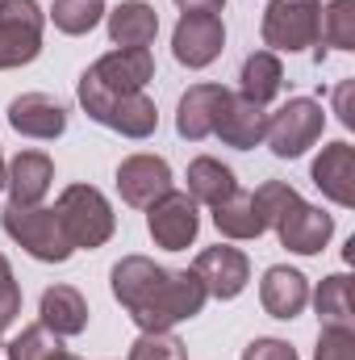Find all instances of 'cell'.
Masks as SVG:
<instances>
[{
    "label": "cell",
    "instance_id": "1",
    "mask_svg": "<svg viewBox=\"0 0 355 360\" xmlns=\"http://www.w3.org/2000/svg\"><path fill=\"white\" fill-rule=\"evenodd\" d=\"M113 297L138 323V331H172L205 310L209 293L192 269H163L151 256H121L109 272Z\"/></svg>",
    "mask_w": 355,
    "mask_h": 360
},
{
    "label": "cell",
    "instance_id": "2",
    "mask_svg": "<svg viewBox=\"0 0 355 360\" xmlns=\"http://www.w3.org/2000/svg\"><path fill=\"white\" fill-rule=\"evenodd\" d=\"M55 214L63 222V235L72 239V248L80 252H96L113 239L117 231V214L109 205V197L96 184H67L55 201Z\"/></svg>",
    "mask_w": 355,
    "mask_h": 360
},
{
    "label": "cell",
    "instance_id": "3",
    "mask_svg": "<svg viewBox=\"0 0 355 360\" xmlns=\"http://www.w3.org/2000/svg\"><path fill=\"white\" fill-rule=\"evenodd\" d=\"M0 226H4V235H8L25 256H34V260H42V264H67L72 252H76L72 239L63 235V222H59L55 210H42V205L17 210V205H8V210L0 214Z\"/></svg>",
    "mask_w": 355,
    "mask_h": 360
},
{
    "label": "cell",
    "instance_id": "4",
    "mask_svg": "<svg viewBox=\"0 0 355 360\" xmlns=\"http://www.w3.org/2000/svg\"><path fill=\"white\" fill-rule=\"evenodd\" d=\"M326 130V109L314 96H288L276 113H267L264 143L272 147L276 160H297L305 155Z\"/></svg>",
    "mask_w": 355,
    "mask_h": 360
},
{
    "label": "cell",
    "instance_id": "5",
    "mask_svg": "<svg viewBox=\"0 0 355 360\" xmlns=\"http://www.w3.org/2000/svg\"><path fill=\"white\" fill-rule=\"evenodd\" d=\"M84 113H88L96 126L105 130H117L121 139H151L159 130V109L147 92H126V96H100V92H88V89H76Z\"/></svg>",
    "mask_w": 355,
    "mask_h": 360
},
{
    "label": "cell",
    "instance_id": "6",
    "mask_svg": "<svg viewBox=\"0 0 355 360\" xmlns=\"http://www.w3.org/2000/svg\"><path fill=\"white\" fill-rule=\"evenodd\" d=\"M151 80H155V55H151V46H134V51L113 46L109 55H100L88 72L80 76L76 89L100 92V96H126V92H147Z\"/></svg>",
    "mask_w": 355,
    "mask_h": 360
},
{
    "label": "cell",
    "instance_id": "7",
    "mask_svg": "<svg viewBox=\"0 0 355 360\" xmlns=\"http://www.w3.org/2000/svg\"><path fill=\"white\" fill-rule=\"evenodd\" d=\"M46 13L38 0H0V72L25 68L42 55Z\"/></svg>",
    "mask_w": 355,
    "mask_h": 360
},
{
    "label": "cell",
    "instance_id": "8",
    "mask_svg": "<svg viewBox=\"0 0 355 360\" xmlns=\"http://www.w3.org/2000/svg\"><path fill=\"white\" fill-rule=\"evenodd\" d=\"M318 17H322V0H272L264 8V46L267 51H284L297 55L305 46L318 42Z\"/></svg>",
    "mask_w": 355,
    "mask_h": 360
},
{
    "label": "cell",
    "instance_id": "9",
    "mask_svg": "<svg viewBox=\"0 0 355 360\" xmlns=\"http://www.w3.org/2000/svg\"><path fill=\"white\" fill-rule=\"evenodd\" d=\"M147 231H151L155 248H163V252H184V248H192L196 235H201V205H196L188 193L168 188L159 201L147 205Z\"/></svg>",
    "mask_w": 355,
    "mask_h": 360
},
{
    "label": "cell",
    "instance_id": "10",
    "mask_svg": "<svg viewBox=\"0 0 355 360\" xmlns=\"http://www.w3.org/2000/svg\"><path fill=\"white\" fill-rule=\"evenodd\" d=\"M226 46V25L217 13H180L176 30H172V55L180 68H209Z\"/></svg>",
    "mask_w": 355,
    "mask_h": 360
},
{
    "label": "cell",
    "instance_id": "11",
    "mask_svg": "<svg viewBox=\"0 0 355 360\" xmlns=\"http://www.w3.org/2000/svg\"><path fill=\"white\" fill-rule=\"evenodd\" d=\"M192 272L201 276V285H205L209 297L234 302V297L247 289V281H251V260H247V252L217 243V248H205V252L192 260Z\"/></svg>",
    "mask_w": 355,
    "mask_h": 360
},
{
    "label": "cell",
    "instance_id": "12",
    "mask_svg": "<svg viewBox=\"0 0 355 360\" xmlns=\"http://www.w3.org/2000/svg\"><path fill=\"white\" fill-rule=\"evenodd\" d=\"M276 231V239H280V248H288V252H297V256H318L326 243H330V235H335V218L322 210V205H309V201H293L288 205V214L272 226Z\"/></svg>",
    "mask_w": 355,
    "mask_h": 360
},
{
    "label": "cell",
    "instance_id": "13",
    "mask_svg": "<svg viewBox=\"0 0 355 360\" xmlns=\"http://www.w3.org/2000/svg\"><path fill=\"white\" fill-rule=\"evenodd\" d=\"M168 188H172V168H168L163 155L138 151V155H126V160L117 164V193H121V201L134 205V210H147V205L159 201Z\"/></svg>",
    "mask_w": 355,
    "mask_h": 360
},
{
    "label": "cell",
    "instance_id": "14",
    "mask_svg": "<svg viewBox=\"0 0 355 360\" xmlns=\"http://www.w3.org/2000/svg\"><path fill=\"white\" fill-rule=\"evenodd\" d=\"M51 184H55V164L46 151H17L4 168V193H8V205L17 210L42 205Z\"/></svg>",
    "mask_w": 355,
    "mask_h": 360
},
{
    "label": "cell",
    "instance_id": "15",
    "mask_svg": "<svg viewBox=\"0 0 355 360\" xmlns=\"http://www.w3.org/2000/svg\"><path fill=\"white\" fill-rule=\"evenodd\" d=\"M8 126L25 139L51 143L67 130V109L46 92H21V96L8 101Z\"/></svg>",
    "mask_w": 355,
    "mask_h": 360
},
{
    "label": "cell",
    "instance_id": "16",
    "mask_svg": "<svg viewBox=\"0 0 355 360\" xmlns=\"http://www.w3.org/2000/svg\"><path fill=\"white\" fill-rule=\"evenodd\" d=\"M213 134L226 147H234V151H251V147L264 143V134H267V109L255 105V101H247L243 92H230L226 105H222V113H217Z\"/></svg>",
    "mask_w": 355,
    "mask_h": 360
},
{
    "label": "cell",
    "instance_id": "17",
    "mask_svg": "<svg viewBox=\"0 0 355 360\" xmlns=\"http://www.w3.org/2000/svg\"><path fill=\"white\" fill-rule=\"evenodd\" d=\"M309 180L318 184V193H322L326 201L351 210L355 205V147L343 143V139L330 143V147H322V155H318L314 168H309Z\"/></svg>",
    "mask_w": 355,
    "mask_h": 360
},
{
    "label": "cell",
    "instance_id": "18",
    "mask_svg": "<svg viewBox=\"0 0 355 360\" xmlns=\"http://www.w3.org/2000/svg\"><path fill=\"white\" fill-rule=\"evenodd\" d=\"M226 96H230V89H222V84H192L176 105V134L188 139V143L209 139L213 126H217V113H222Z\"/></svg>",
    "mask_w": 355,
    "mask_h": 360
},
{
    "label": "cell",
    "instance_id": "19",
    "mask_svg": "<svg viewBox=\"0 0 355 360\" xmlns=\"http://www.w3.org/2000/svg\"><path fill=\"white\" fill-rule=\"evenodd\" d=\"M260 302L272 319H297L305 306H309V281L305 272L288 269V264H272L260 281Z\"/></svg>",
    "mask_w": 355,
    "mask_h": 360
},
{
    "label": "cell",
    "instance_id": "20",
    "mask_svg": "<svg viewBox=\"0 0 355 360\" xmlns=\"http://www.w3.org/2000/svg\"><path fill=\"white\" fill-rule=\"evenodd\" d=\"M38 323L59 340H72L88 327V302L76 285H51L38 302Z\"/></svg>",
    "mask_w": 355,
    "mask_h": 360
},
{
    "label": "cell",
    "instance_id": "21",
    "mask_svg": "<svg viewBox=\"0 0 355 360\" xmlns=\"http://www.w3.org/2000/svg\"><path fill=\"white\" fill-rule=\"evenodd\" d=\"M105 25H109V42L121 46V51H134V46H151L155 34H159V13L147 4V0H121L113 13H105Z\"/></svg>",
    "mask_w": 355,
    "mask_h": 360
},
{
    "label": "cell",
    "instance_id": "22",
    "mask_svg": "<svg viewBox=\"0 0 355 360\" xmlns=\"http://www.w3.org/2000/svg\"><path fill=\"white\" fill-rule=\"evenodd\" d=\"M213 226L222 239H234V243H251L267 231L264 214L255 205V193H247V188H234L226 201L213 205Z\"/></svg>",
    "mask_w": 355,
    "mask_h": 360
},
{
    "label": "cell",
    "instance_id": "23",
    "mask_svg": "<svg viewBox=\"0 0 355 360\" xmlns=\"http://www.w3.org/2000/svg\"><path fill=\"white\" fill-rule=\"evenodd\" d=\"M284 89V63L276 51H251L243 59V72H239V92L255 105H267L276 101Z\"/></svg>",
    "mask_w": 355,
    "mask_h": 360
},
{
    "label": "cell",
    "instance_id": "24",
    "mask_svg": "<svg viewBox=\"0 0 355 360\" xmlns=\"http://www.w3.org/2000/svg\"><path fill=\"white\" fill-rule=\"evenodd\" d=\"M239 188V180H234V168H226L222 160H213V155H196L192 164H188V197L196 201V205H217V201H226L230 193Z\"/></svg>",
    "mask_w": 355,
    "mask_h": 360
},
{
    "label": "cell",
    "instance_id": "25",
    "mask_svg": "<svg viewBox=\"0 0 355 360\" xmlns=\"http://www.w3.org/2000/svg\"><path fill=\"white\" fill-rule=\"evenodd\" d=\"M314 59L322 63L326 51H355V0H330L318 17V42Z\"/></svg>",
    "mask_w": 355,
    "mask_h": 360
},
{
    "label": "cell",
    "instance_id": "26",
    "mask_svg": "<svg viewBox=\"0 0 355 360\" xmlns=\"http://www.w3.org/2000/svg\"><path fill=\"white\" fill-rule=\"evenodd\" d=\"M322 327H351L355 319V306H351V276L347 272H330L318 281V289L309 293Z\"/></svg>",
    "mask_w": 355,
    "mask_h": 360
},
{
    "label": "cell",
    "instance_id": "27",
    "mask_svg": "<svg viewBox=\"0 0 355 360\" xmlns=\"http://www.w3.org/2000/svg\"><path fill=\"white\" fill-rule=\"evenodd\" d=\"M105 0H55L51 4V21H55V30L59 34H67V38H80V34H92L100 21H105Z\"/></svg>",
    "mask_w": 355,
    "mask_h": 360
},
{
    "label": "cell",
    "instance_id": "28",
    "mask_svg": "<svg viewBox=\"0 0 355 360\" xmlns=\"http://www.w3.org/2000/svg\"><path fill=\"white\" fill-rule=\"evenodd\" d=\"M59 348H63V340L55 331H46L42 323H34L4 344V360H51Z\"/></svg>",
    "mask_w": 355,
    "mask_h": 360
},
{
    "label": "cell",
    "instance_id": "29",
    "mask_svg": "<svg viewBox=\"0 0 355 360\" xmlns=\"http://www.w3.org/2000/svg\"><path fill=\"white\" fill-rule=\"evenodd\" d=\"M126 360H188V348L172 331H142L130 344V356Z\"/></svg>",
    "mask_w": 355,
    "mask_h": 360
},
{
    "label": "cell",
    "instance_id": "30",
    "mask_svg": "<svg viewBox=\"0 0 355 360\" xmlns=\"http://www.w3.org/2000/svg\"><path fill=\"white\" fill-rule=\"evenodd\" d=\"M314 360H355V327H322Z\"/></svg>",
    "mask_w": 355,
    "mask_h": 360
},
{
    "label": "cell",
    "instance_id": "31",
    "mask_svg": "<svg viewBox=\"0 0 355 360\" xmlns=\"http://www.w3.org/2000/svg\"><path fill=\"white\" fill-rule=\"evenodd\" d=\"M17 314H21V285H17V276H13V264L0 256V331L13 327Z\"/></svg>",
    "mask_w": 355,
    "mask_h": 360
},
{
    "label": "cell",
    "instance_id": "32",
    "mask_svg": "<svg viewBox=\"0 0 355 360\" xmlns=\"http://www.w3.org/2000/svg\"><path fill=\"white\" fill-rule=\"evenodd\" d=\"M243 360H301V356H297V348H293V344L264 335V340H251V344L243 348Z\"/></svg>",
    "mask_w": 355,
    "mask_h": 360
},
{
    "label": "cell",
    "instance_id": "33",
    "mask_svg": "<svg viewBox=\"0 0 355 360\" xmlns=\"http://www.w3.org/2000/svg\"><path fill=\"white\" fill-rule=\"evenodd\" d=\"M351 92H355V80H343V84L335 89V113H339V122H343V126H355Z\"/></svg>",
    "mask_w": 355,
    "mask_h": 360
},
{
    "label": "cell",
    "instance_id": "34",
    "mask_svg": "<svg viewBox=\"0 0 355 360\" xmlns=\"http://www.w3.org/2000/svg\"><path fill=\"white\" fill-rule=\"evenodd\" d=\"M180 13H222L226 0H176Z\"/></svg>",
    "mask_w": 355,
    "mask_h": 360
},
{
    "label": "cell",
    "instance_id": "35",
    "mask_svg": "<svg viewBox=\"0 0 355 360\" xmlns=\"http://www.w3.org/2000/svg\"><path fill=\"white\" fill-rule=\"evenodd\" d=\"M51 360H80V356H76V352H67V348H59V352H55Z\"/></svg>",
    "mask_w": 355,
    "mask_h": 360
},
{
    "label": "cell",
    "instance_id": "36",
    "mask_svg": "<svg viewBox=\"0 0 355 360\" xmlns=\"http://www.w3.org/2000/svg\"><path fill=\"white\" fill-rule=\"evenodd\" d=\"M4 168H8V164H4V151H0V193H4Z\"/></svg>",
    "mask_w": 355,
    "mask_h": 360
},
{
    "label": "cell",
    "instance_id": "37",
    "mask_svg": "<svg viewBox=\"0 0 355 360\" xmlns=\"http://www.w3.org/2000/svg\"><path fill=\"white\" fill-rule=\"evenodd\" d=\"M0 356H4V344H0Z\"/></svg>",
    "mask_w": 355,
    "mask_h": 360
}]
</instances>
